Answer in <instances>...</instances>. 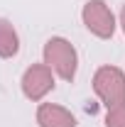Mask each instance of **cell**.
I'll return each mask as SVG.
<instances>
[{"label": "cell", "instance_id": "1", "mask_svg": "<svg viewBox=\"0 0 125 127\" xmlns=\"http://www.w3.org/2000/svg\"><path fill=\"white\" fill-rule=\"evenodd\" d=\"M44 64L64 81H74L76 78V68H78V54L74 44L64 37H52L44 44Z\"/></svg>", "mask_w": 125, "mask_h": 127}, {"label": "cell", "instance_id": "2", "mask_svg": "<svg viewBox=\"0 0 125 127\" xmlns=\"http://www.w3.org/2000/svg\"><path fill=\"white\" fill-rule=\"evenodd\" d=\"M93 91L106 108L125 103V73L118 66H101L93 73Z\"/></svg>", "mask_w": 125, "mask_h": 127}, {"label": "cell", "instance_id": "3", "mask_svg": "<svg viewBox=\"0 0 125 127\" xmlns=\"http://www.w3.org/2000/svg\"><path fill=\"white\" fill-rule=\"evenodd\" d=\"M81 20L86 25V30L98 39H110L115 34V15L103 0H88L81 10Z\"/></svg>", "mask_w": 125, "mask_h": 127}, {"label": "cell", "instance_id": "4", "mask_svg": "<svg viewBox=\"0 0 125 127\" xmlns=\"http://www.w3.org/2000/svg\"><path fill=\"white\" fill-rule=\"evenodd\" d=\"M20 86H22L25 98L32 100V103H37V100H42L54 88V71L49 68L47 64H32L30 68L22 73Z\"/></svg>", "mask_w": 125, "mask_h": 127}, {"label": "cell", "instance_id": "5", "mask_svg": "<svg viewBox=\"0 0 125 127\" xmlns=\"http://www.w3.org/2000/svg\"><path fill=\"white\" fill-rule=\"evenodd\" d=\"M37 125L39 127H76V117L62 105L42 103L37 108Z\"/></svg>", "mask_w": 125, "mask_h": 127}, {"label": "cell", "instance_id": "6", "mask_svg": "<svg viewBox=\"0 0 125 127\" xmlns=\"http://www.w3.org/2000/svg\"><path fill=\"white\" fill-rule=\"evenodd\" d=\"M17 51H20V37H17V30L12 27L10 20L0 17V56H2V59H12Z\"/></svg>", "mask_w": 125, "mask_h": 127}, {"label": "cell", "instance_id": "7", "mask_svg": "<svg viewBox=\"0 0 125 127\" xmlns=\"http://www.w3.org/2000/svg\"><path fill=\"white\" fill-rule=\"evenodd\" d=\"M106 127H125V103L108 108L106 112Z\"/></svg>", "mask_w": 125, "mask_h": 127}, {"label": "cell", "instance_id": "8", "mask_svg": "<svg viewBox=\"0 0 125 127\" xmlns=\"http://www.w3.org/2000/svg\"><path fill=\"white\" fill-rule=\"evenodd\" d=\"M120 27H123V32H125V7L120 10Z\"/></svg>", "mask_w": 125, "mask_h": 127}]
</instances>
